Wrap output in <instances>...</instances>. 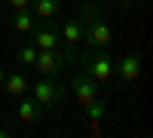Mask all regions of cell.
I'll return each mask as SVG.
<instances>
[{
  "mask_svg": "<svg viewBox=\"0 0 153 138\" xmlns=\"http://www.w3.org/2000/svg\"><path fill=\"white\" fill-rule=\"evenodd\" d=\"M34 95V101L40 104L43 110H49V107H58L61 101H65V83H61V77H43V80H37V86L31 89Z\"/></svg>",
  "mask_w": 153,
  "mask_h": 138,
  "instance_id": "6da1fadb",
  "label": "cell"
},
{
  "mask_svg": "<svg viewBox=\"0 0 153 138\" xmlns=\"http://www.w3.org/2000/svg\"><path fill=\"white\" fill-rule=\"evenodd\" d=\"M80 65L86 68V74L95 83H107L113 77V61L107 55V49H92V46H89V52L80 55Z\"/></svg>",
  "mask_w": 153,
  "mask_h": 138,
  "instance_id": "7a4b0ae2",
  "label": "cell"
},
{
  "mask_svg": "<svg viewBox=\"0 0 153 138\" xmlns=\"http://www.w3.org/2000/svg\"><path fill=\"white\" fill-rule=\"evenodd\" d=\"M31 34H34L31 43H34L37 49H61V31H58L55 19H40V22H34Z\"/></svg>",
  "mask_w": 153,
  "mask_h": 138,
  "instance_id": "3957f363",
  "label": "cell"
},
{
  "mask_svg": "<svg viewBox=\"0 0 153 138\" xmlns=\"http://www.w3.org/2000/svg\"><path fill=\"white\" fill-rule=\"evenodd\" d=\"M71 89L76 92V101H80L83 107H89V104H95L98 98H104L101 95V89H98V83L89 77L86 71H76L74 77H71Z\"/></svg>",
  "mask_w": 153,
  "mask_h": 138,
  "instance_id": "277c9868",
  "label": "cell"
},
{
  "mask_svg": "<svg viewBox=\"0 0 153 138\" xmlns=\"http://www.w3.org/2000/svg\"><path fill=\"white\" fill-rule=\"evenodd\" d=\"M110 25L104 22V19H92V22H86L83 25V43H89L92 49H107L110 46Z\"/></svg>",
  "mask_w": 153,
  "mask_h": 138,
  "instance_id": "5b68a950",
  "label": "cell"
},
{
  "mask_svg": "<svg viewBox=\"0 0 153 138\" xmlns=\"http://www.w3.org/2000/svg\"><path fill=\"white\" fill-rule=\"evenodd\" d=\"M34 68L43 74V77H61L65 74V58H61V49H37V61Z\"/></svg>",
  "mask_w": 153,
  "mask_h": 138,
  "instance_id": "8992f818",
  "label": "cell"
},
{
  "mask_svg": "<svg viewBox=\"0 0 153 138\" xmlns=\"http://www.w3.org/2000/svg\"><path fill=\"white\" fill-rule=\"evenodd\" d=\"M113 74H120V80H126V83H135L138 77H141V55L129 52L120 65H113Z\"/></svg>",
  "mask_w": 153,
  "mask_h": 138,
  "instance_id": "52a82bcc",
  "label": "cell"
},
{
  "mask_svg": "<svg viewBox=\"0 0 153 138\" xmlns=\"http://www.w3.org/2000/svg\"><path fill=\"white\" fill-rule=\"evenodd\" d=\"M58 31H61V43H68V46H80L83 43V22L80 19H68Z\"/></svg>",
  "mask_w": 153,
  "mask_h": 138,
  "instance_id": "ba28073f",
  "label": "cell"
},
{
  "mask_svg": "<svg viewBox=\"0 0 153 138\" xmlns=\"http://www.w3.org/2000/svg\"><path fill=\"white\" fill-rule=\"evenodd\" d=\"M3 89H6L9 98H22L25 92H28V80H25V74H19V71L6 74V77H3Z\"/></svg>",
  "mask_w": 153,
  "mask_h": 138,
  "instance_id": "9c48e42d",
  "label": "cell"
},
{
  "mask_svg": "<svg viewBox=\"0 0 153 138\" xmlns=\"http://www.w3.org/2000/svg\"><path fill=\"white\" fill-rule=\"evenodd\" d=\"M28 6L34 9L37 19H55L61 12V0H31Z\"/></svg>",
  "mask_w": 153,
  "mask_h": 138,
  "instance_id": "30bf717a",
  "label": "cell"
},
{
  "mask_svg": "<svg viewBox=\"0 0 153 138\" xmlns=\"http://www.w3.org/2000/svg\"><path fill=\"white\" fill-rule=\"evenodd\" d=\"M40 114H43V107L37 104L34 98H25V95H22V101H19V120H22V123H37Z\"/></svg>",
  "mask_w": 153,
  "mask_h": 138,
  "instance_id": "8fae6325",
  "label": "cell"
},
{
  "mask_svg": "<svg viewBox=\"0 0 153 138\" xmlns=\"http://www.w3.org/2000/svg\"><path fill=\"white\" fill-rule=\"evenodd\" d=\"M34 22H37L34 9H31V6H22V9H16V16H12V28L22 31V34H28V31L34 28Z\"/></svg>",
  "mask_w": 153,
  "mask_h": 138,
  "instance_id": "7c38bea8",
  "label": "cell"
},
{
  "mask_svg": "<svg viewBox=\"0 0 153 138\" xmlns=\"http://www.w3.org/2000/svg\"><path fill=\"white\" fill-rule=\"evenodd\" d=\"M98 16H101V6L95 3V0H86V3L80 6V12H76V19H80L83 25H86V22H92V19H98Z\"/></svg>",
  "mask_w": 153,
  "mask_h": 138,
  "instance_id": "4fadbf2b",
  "label": "cell"
},
{
  "mask_svg": "<svg viewBox=\"0 0 153 138\" xmlns=\"http://www.w3.org/2000/svg\"><path fill=\"white\" fill-rule=\"evenodd\" d=\"M19 61L25 68H34V61H37V46L34 43H22L19 46Z\"/></svg>",
  "mask_w": 153,
  "mask_h": 138,
  "instance_id": "5bb4252c",
  "label": "cell"
},
{
  "mask_svg": "<svg viewBox=\"0 0 153 138\" xmlns=\"http://www.w3.org/2000/svg\"><path fill=\"white\" fill-rule=\"evenodd\" d=\"M104 110H107V98H98L95 104H89V107H86V117L101 120V117H104Z\"/></svg>",
  "mask_w": 153,
  "mask_h": 138,
  "instance_id": "9a60e30c",
  "label": "cell"
},
{
  "mask_svg": "<svg viewBox=\"0 0 153 138\" xmlns=\"http://www.w3.org/2000/svg\"><path fill=\"white\" fill-rule=\"evenodd\" d=\"M6 3H9L12 9H22V6H28V3H31V0H6Z\"/></svg>",
  "mask_w": 153,
  "mask_h": 138,
  "instance_id": "2e32d148",
  "label": "cell"
},
{
  "mask_svg": "<svg viewBox=\"0 0 153 138\" xmlns=\"http://www.w3.org/2000/svg\"><path fill=\"white\" fill-rule=\"evenodd\" d=\"M9 135H12V132H9L6 126H0V138H9Z\"/></svg>",
  "mask_w": 153,
  "mask_h": 138,
  "instance_id": "e0dca14e",
  "label": "cell"
},
{
  "mask_svg": "<svg viewBox=\"0 0 153 138\" xmlns=\"http://www.w3.org/2000/svg\"><path fill=\"white\" fill-rule=\"evenodd\" d=\"M3 77H6V71H3V68H0V86H3Z\"/></svg>",
  "mask_w": 153,
  "mask_h": 138,
  "instance_id": "ac0fdd59",
  "label": "cell"
},
{
  "mask_svg": "<svg viewBox=\"0 0 153 138\" xmlns=\"http://www.w3.org/2000/svg\"><path fill=\"white\" fill-rule=\"evenodd\" d=\"M120 3H123V6H132V3H135V0H120Z\"/></svg>",
  "mask_w": 153,
  "mask_h": 138,
  "instance_id": "d6986e66",
  "label": "cell"
}]
</instances>
